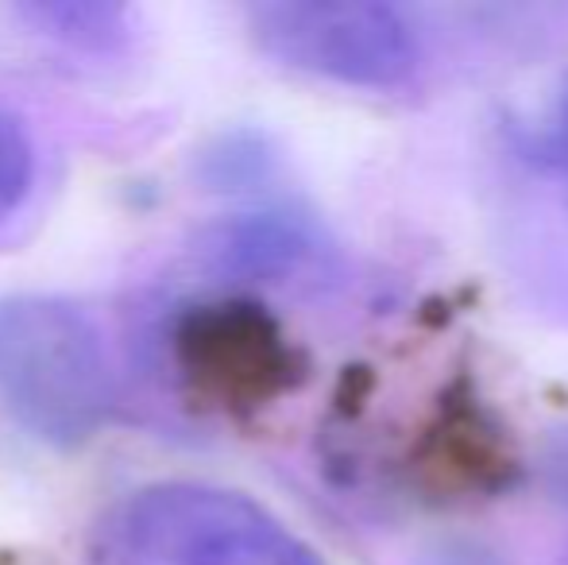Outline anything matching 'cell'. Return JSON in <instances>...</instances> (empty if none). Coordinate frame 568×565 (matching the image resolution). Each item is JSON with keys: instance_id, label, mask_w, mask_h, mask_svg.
<instances>
[{"instance_id": "6da1fadb", "label": "cell", "mask_w": 568, "mask_h": 565, "mask_svg": "<svg viewBox=\"0 0 568 565\" xmlns=\"http://www.w3.org/2000/svg\"><path fill=\"white\" fill-rule=\"evenodd\" d=\"M0 403L54 450L93 442L113 411V369L98 322L54 294L0 299Z\"/></svg>"}, {"instance_id": "7a4b0ae2", "label": "cell", "mask_w": 568, "mask_h": 565, "mask_svg": "<svg viewBox=\"0 0 568 565\" xmlns=\"http://www.w3.org/2000/svg\"><path fill=\"white\" fill-rule=\"evenodd\" d=\"M90 565H325L286 523L232 488L159 481L124 496L90 546Z\"/></svg>"}, {"instance_id": "3957f363", "label": "cell", "mask_w": 568, "mask_h": 565, "mask_svg": "<svg viewBox=\"0 0 568 565\" xmlns=\"http://www.w3.org/2000/svg\"><path fill=\"white\" fill-rule=\"evenodd\" d=\"M247 23L283 67L356 90H398L422 62L418 31L383 0H267Z\"/></svg>"}, {"instance_id": "277c9868", "label": "cell", "mask_w": 568, "mask_h": 565, "mask_svg": "<svg viewBox=\"0 0 568 565\" xmlns=\"http://www.w3.org/2000/svg\"><path fill=\"white\" fill-rule=\"evenodd\" d=\"M174 361L190 384L221 400L275 395L291 376V349L252 302L186 306L174 322Z\"/></svg>"}, {"instance_id": "5b68a950", "label": "cell", "mask_w": 568, "mask_h": 565, "mask_svg": "<svg viewBox=\"0 0 568 565\" xmlns=\"http://www.w3.org/2000/svg\"><path fill=\"white\" fill-rule=\"evenodd\" d=\"M202 256L225 280L286 283L322 268L325 244L306 221L291 213H247V218H232L210 229Z\"/></svg>"}, {"instance_id": "8992f818", "label": "cell", "mask_w": 568, "mask_h": 565, "mask_svg": "<svg viewBox=\"0 0 568 565\" xmlns=\"http://www.w3.org/2000/svg\"><path fill=\"white\" fill-rule=\"evenodd\" d=\"M16 16L54 39L85 54H113L132 39V12L124 4H93V0H39L16 4Z\"/></svg>"}, {"instance_id": "52a82bcc", "label": "cell", "mask_w": 568, "mask_h": 565, "mask_svg": "<svg viewBox=\"0 0 568 565\" xmlns=\"http://www.w3.org/2000/svg\"><path fill=\"white\" fill-rule=\"evenodd\" d=\"M36 182V143L28 124L0 109V221H8L31 194Z\"/></svg>"}, {"instance_id": "ba28073f", "label": "cell", "mask_w": 568, "mask_h": 565, "mask_svg": "<svg viewBox=\"0 0 568 565\" xmlns=\"http://www.w3.org/2000/svg\"><path fill=\"white\" fill-rule=\"evenodd\" d=\"M515 143L534 167L541 171H554L568 182V78L561 90L554 93L549 109L530 124H518Z\"/></svg>"}, {"instance_id": "9c48e42d", "label": "cell", "mask_w": 568, "mask_h": 565, "mask_svg": "<svg viewBox=\"0 0 568 565\" xmlns=\"http://www.w3.org/2000/svg\"><path fill=\"white\" fill-rule=\"evenodd\" d=\"M418 565H499L487 546L468 543V538H449V543L429 546L426 554L418 558Z\"/></svg>"}, {"instance_id": "30bf717a", "label": "cell", "mask_w": 568, "mask_h": 565, "mask_svg": "<svg viewBox=\"0 0 568 565\" xmlns=\"http://www.w3.org/2000/svg\"><path fill=\"white\" fill-rule=\"evenodd\" d=\"M546 492L557 500V504L568 507V430L554 442L546 457Z\"/></svg>"}, {"instance_id": "8fae6325", "label": "cell", "mask_w": 568, "mask_h": 565, "mask_svg": "<svg viewBox=\"0 0 568 565\" xmlns=\"http://www.w3.org/2000/svg\"><path fill=\"white\" fill-rule=\"evenodd\" d=\"M554 565H568V543L561 546V551H557V558H554Z\"/></svg>"}]
</instances>
